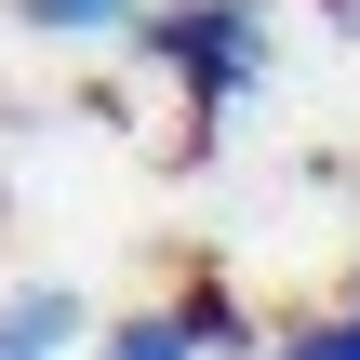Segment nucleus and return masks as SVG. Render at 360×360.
<instances>
[{"label": "nucleus", "instance_id": "nucleus-3", "mask_svg": "<svg viewBox=\"0 0 360 360\" xmlns=\"http://www.w3.org/2000/svg\"><path fill=\"white\" fill-rule=\"evenodd\" d=\"M80 347V307H67V294H13V307H0V360H67Z\"/></svg>", "mask_w": 360, "mask_h": 360}, {"label": "nucleus", "instance_id": "nucleus-1", "mask_svg": "<svg viewBox=\"0 0 360 360\" xmlns=\"http://www.w3.org/2000/svg\"><path fill=\"white\" fill-rule=\"evenodd\" d=\"M147 53L160 67H187V94H200V120L267 67V27H254V0H174V13H147Z\"/></svg>", "mask_w": 360, "mask_h": 360}, {"label": "nucleus", "instance_id": "nucleus-2", "mask_svg": "<svg viewBox=\"0 0 360 360\" xmlns=\"http://www.w3.org/2000/svg\"><path fill=\"white\" fill-rule=\"evenodd\" d=\"M214 347H227V294H174V307L120 321L94 360H214Z\"/></svg>", "mask_w": 360, "mask_h": 360}, {"label": "nucleus", "instance_id": "nucleus-5", "mask_svg": "<svg viewBox=\"0 0 360 360\" xmlns=\"http://www.w3.org/2000/svg\"><path fill=\"white\" fill-rule=\"evenodd\" d=\"M267 360H360V307H334V321H307V334H281Z\"/></svg>", "mask_w": 360, "mask_h": 360}, {"label": "nucleus", "instance_id": "nucleus-4", "mask_svg": "<svg viewBox=\"0 0 360 360\" xmlns=\"http://www.w3.org/2000/svg\"><path fill=\"white\" fill-rule=\"evenodd\" d=\"M27 27H53V40H94V27H134V0H13Z\"/></svg>", "mask_w": 360, "mask_h": 360}]
</instances>
